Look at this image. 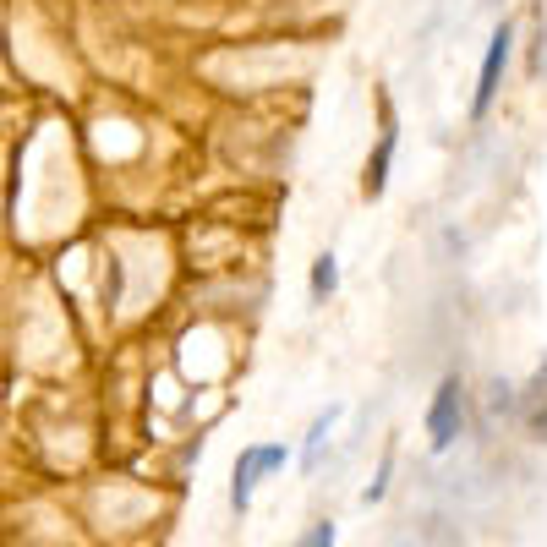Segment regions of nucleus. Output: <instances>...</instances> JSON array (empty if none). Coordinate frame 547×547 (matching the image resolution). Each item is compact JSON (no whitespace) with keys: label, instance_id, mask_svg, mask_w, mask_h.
<instances>
[{"label":"nucleus","instance_id":"f257e3e1","mask_svg":"<svg viewBox=\"0 0 547 547\" xmlns=\"http://www.w3.org/2000/svg\"><path fill=\"white\" fill-rule=\"evenodd\" d=\"M285 460H290L285 444H252V449H241L236 476H230V504L247 509L252 493H258V482H263V476H274V471H285Z\"/></svg>","mask_w":547,"mask_h":547},{"label":"nucleus","instance_id":"f03ea898","mask_svg":"<svg viewBox=\"0 0 547 547\" xmlns=\"http://www.w3.org/2000/svg\"><path fill=\"white\" fill-rule=\"evenodd\" d=\"M460 433H465V389L460 378H444L433 405H427V438H433V449H449Z\"/></svg>","mask_w":547,"mask_h":547},{"label":"nucleus","instance_id":"7ed1b4c3","mask_svg":"<svg viewBox=\"0 0 547 547\" xmlns=\"http://www.w3.org/2000/svg\"><path fill=\"white\" fill-rule=\"evenodd\" d=\"M509 50H515V33L509 22L487 39V61H482V77H476V93H471V115H487L498 99V83H504V66H509Z\"/></svg>","mask_w":547,"mask_h":547},{"label":"nucleus","instance_id":"20e7f679","mask_svg":"<svg viewBox=\"0 0 547 547\" xmlns=\"http://www.w3.org/2000/svg\"><path fill=\"white\" fill-rule=\"evenodd\" d=\"M394 148H400V132H394V121H383V137H378V148H372V159H367V197H383V186H389V170H394Z\"/></svg>","mask_w":547,"mask_h":547},{"label":"nucleus","instance_id":"39448f33","mask_svg":"<svg viewBox=\"0 0 547 547\" xmlns=\"http://www.w3.org/2000/svg\"><path fill=\"white\" fill-rule=\"evenodd\" d=\"M334 422H340V405H329V411L312 422V433H307V449H301V465L307 471H318V460H323V449H329V433H334Z\"/></svg>","mask_w":547,"mask_h":547},{"label":"nucleus","instance_id":"423d86ee","mask_svg":"<svg viewBox=\"0 0 547 547\" xmlns=\"http://www.w3.org/2000/svg\"><path fill=\"white\" fill-rule=\"evenodd\" d=\"M334 285H340V258H334V252H323V258L312 263V301L334 296Z\"/></svg>","mask_w":547,"mask_h":547},{"label":"nucleus","instance_id":"0eeeda50","mask_svg":"<svg viewBox=\"0 0 547 547\" xmlns=\"http://www.w3.org/2000/svg\"><path fill=\"white\" fill-rule=\"evenodd\" d=\"M296 547H334V526H329V520H318V526H312Z\"/></svg>","mask_w":547,"mask_h":547},{"label":"nucleus","instance_id":"6e6552de","mask_svg":"<svg viewBox=\"0 0 547 547\" xmlns=\"http://www.w3.org/2000/svg\"><path fill=\"white\" fill-rule=\"evenodd\" d=\"M531 427H537V433L547 438V405H542V411H537V416H531Z\"/></svg>","mask_w":547,"mask_h":547}]
</instances>
